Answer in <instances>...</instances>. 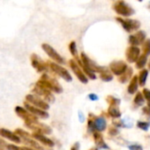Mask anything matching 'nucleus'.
Masks as SVG:
<instances>
[{"instance_id":"obj_7","label":"nucleus","mask_w":150,"mask_h":150,"mask_svg":"<svg viewBox=\"0 0 150 150\" xmlns=\"http://www.w3.org/2000/svg\"><path fill=\"white\" fill-rule=\"evenodd\" d=\"M69 63L70 69H72V71H73L74 74L76 75V76L78 78V80H79L81 83H87L88 81H89V79H88V77L86 76V75L83 73L82 68L79 66V64L76 62V61L75 59H71V60H69Z\"/></svg>"},{"instance_id":"obj_18","label":"nucleus","mask_w":150,"mask_h":150,"mask_svg":"<svg viewBox=\"0 0 150 150\" xmlns=\"http://www.w3.org/2000/svg\"><path fill=\"white\" fill-rule=\"evenodd\" d=\"M33 136H34L35 139H37L39 142H40L44 145H47V146H49V147H53L54 145V143L50 139H48L47 137L44 136L41 134H34Z\"/></svg>"},{"instance_id":"obj_2","label":"nucleus","mask_w":150,"mask_h":150,"mask_svg":"<svg viewBox=\"0 0 150 150\" xmlns=\"http://www.w3.org/2000/svg\"><path fill=\"white\" fill-rule=\"evenodd\" d=\"M37 85L43 87L47 90H49L50 91H54L56 93H61L62 91V86L58 83V82L54 79L50 78L47 75L44 74L42 75L40 81L37 82Z\"/></svg>"},{"instance_id":"obj_6","label":"nucleus","mask_w":150,"mask_h":150,"mask_svg":"<svg viewBox=\"0 0 150 150\" xmlns=\"http://www.w3.org/2000/svg\"><path fill=\"white\" fill-rule=\"evenodd\" d=\"M128 68L127 63L125 61L120 60V61H113L110 63L109 65V69L111 70V72L115 75L120 76V75H122Z\"/></svg>"},{"instance_id":"obj_39","label":"nucleus","mask_w":150,"mask_h":150,"mask_svg":"<svg viewBox=\"0 0 150 150\" xmlns=\"http://www.w3.org/2000/svg\"><path fill=\"white\" fill-rule=\"evenodd\" d=\"M148 67H149V69H150V60L149 62H148Z\"/></svg>"},{"instance_id":"obj_28","label":"nucleus","mask_w":150,"mask_h":150,"mask_svg":"<svg viewBox=\"0 0 150 150\" xmlns=\"http://www.w3.org/2000/svg\"><path fill=\"white\" fill-rule=\"evenodd\" d=\"M107 101L108 103L110 104V105H116V106H119V105L120 104V100L112 97V96H109L107 97Z\"/></svg>"},{"instance_id":"obj_40","label":"nucleus","mask_w":150,"mask_h":150,"mask_svg":"<svg viewBox=\"0 0 150 150\" xmlns=\"http://www.w3.org/2000/svg\"><path fill=\"white\" fill-rule=\"evenodd\" d=\"M139 1H140V2H142V0H139Z\"/></svg>"},{"instance_id":"obj_5","label":"nucleus","mask_w":150,"mask_h":150,"mask_svg":"<svg viewBox=\"0 0 150 150\" xmlns=\"http://www.w3.org/2000/svg\"><path fill=\"white\" fill-rule=\"evenodd\" d=\"M41 47L43 49V51L53 60L54 61V62L58 63V64H65V60L62 56H61L57 52L56 50L52 47L50 46L49 44L47 43H43L41 45Z\"/></svg>"},{"instance_id":"obj_26","label":"nucleus","mask_w":150,"mask_h":150,"mask_svg":"<svg viewBox=\"0 0 150 150\" xmlns=\"http://www.w3.org/2000/svg\"><path fill=\"white\" fill-rule=\"evenodd\" d=\"M121 123H122V127H127V128L133 127V126H134V121L129 117H126L125 119H123L121 120Z\"/></svg>"},{"instance_id":"obj_8","label":"nucleus","mask_w":150,"mask_h":150,"mask_svg":"<svg viewBox=\"0 0 150 150\" xmlns=\"http://www.w3.org/2000/svg\"><path fill=\"white\" fill-rule=\"evenodd\" d=\"M141 55V48L136 46H129L126 50V58L127 62L135 63Z\"/></svg>"},{"instance_id":"obj_27","label":"nucleus","mask_w":150,"mask_h":150,"mask_svg":"<svg viewBox=\"0 0 150 150\" xmlns=\"http://www.w3.org/2000/svg\"><path fill=\"white\" fill-rule=\"evenodd\" d=\"M128 43L130 44V46H136V47H139L140 46V43L137 40V38L135 37L134 34H131L129 35L128 37Z\"/></svg>"},{"instance_id":"obj_36","label":"nucleus","mask_w":150,"mask_h":150,"mask_svg":"<svg viewBox=\"0 0 150 150\" xmlns=\"http://www.w3.org/2000/svg\"><path fill=\"white\" fill-rule=\"evenodd\" d=\"M78 119H79V121H80L81 123H83L84 120H85V117H84L83 113L81 111L78 112Z\"/></svg>"},{"instance_id":"obj_34","label":"nucleus","mask_w":150,"mask_h":150,"mask_svg":"<svg viewBox=\"0 0 150 150\" xmlns=\"http://www.w3.org/2000/svg\"><path fill=\"white\" fill-rule=\"evenodd\" d=\"M119 130L117 129V128H113V127H112V128H110V130H109V134H111V135H112V136H116L117 134H119Z\"/></svg>"},{"instance_id":"obj_35","label":"nucleus","mask_w":150,"mask_h":150,"mask_svg":"<svg viewBox=\"0 0 150 150\" xmlns=\"http://www.w3.org/2000/svg\"><path fill=\"white\" fill-rule=\"evenodd\" d=\"M88 98H89L91 101H97V100H98V95H96V94H94V93H91V94H89Z\"/></svg>"},{"instance_id":"obj_30","label":"nucleus","mask_w":150,"mask_h":150,"mask_svg":"<svg viewBox=\"0 0 150 150\" xmlns=\"http://www.w3.org/2000/svg\"><path fill=\"white\" fill-rule=\"evenodd\" d=\"M6 148L9 150H33L28 149V148H19V147L14 146V145H7Z\"/></svg>"},{"instance_id":"obj_3","label":"nucleus","mask_w":150,"mask_h":150,"mask_svg":"<svg viewBox=\"0 0 150 150\" xmlns=\"http://www.w3.org/2000/svg\"><path fill=\"white\" fill-rule=\"evenodd\" d=\"M116 20L122 25L123 29L127 33H132L134 31H138L141 28V22L136 19L123 18L122 17H117Z\"/></svg>"},{"instance_id":"obj_25","label":"nucleus","mask_w":150,"mask_h":150,"mask_svg":"<svg viewBox=\"0 0 150 150\" xmlns=\"http://www.w3.org/2000/svg\"><path fill=\"white\" fill-rule=\"evenodd\" d=\"M69 50L70 52V54L74 56V57H77V47H76V41H71L69 45Z\"/></svg>"},{"instance_id":"obj_4","label":"nucleus","mask_w":150,"mask_h":150,"mask_svg":"<svg viewBox=\"0 0 150 150\" xmlns=\"http://www.w3.org/2000/svg\"><path fill=\"white\" fill-rule=\"evenodd\" d=\"M48 67L51 69V70L55 73L56 75H58L59 76H61L62 78H63L66 82H71L72 81V76L70 75V73L62 66H61V64H58L56 62H47Z\"/></svg>"},{"instance_id":"obj_1","label":"nucleus","mask_w":150,"mask_h":150,"mask_svg":"<svg viewBox=\"0 0 150 150\" xmlns=\"http://www.w3.org/2000/svg\"><path fill=\"white\" fill-rule=\"evenodd\" d=\"M112 9L119 16L125 18L130 17L135 13V10L124 0H117L114 2L112 4Z\"/></svg>"},{"instance_id":"obj_10","label":"nucleus","mask_w":150,"mask_h":150,"mask_svg":"<svg viewBox=\"0 0 150 150\" xmlns=\"http://www.w3.org/2000/svg\"><path fill=\"white\" fill-rule=\"evenodd\" d=\"M31 63H32V66L37 69L38 72H44L46 70L48 69V64L47 63H45L41 58L38 55V54H33L31 55Z\"/></svg>"},{"instance_id":"obj_9","label":"nucleus","mask_w":150,"mask_h":150,"mask_svg":"<svg viewBox=\"0 0 150 150\" xmlns=\"http://www.w3.org/2000/svg\"><path fill=\"white\" fill-rule=\"evenodd\" d=\"M26 100L28 101L29 104H32L33 106L37 107V108H40L41 110H47L49 108V105L47 104V102H45L44 100H42L39 96L37 95H33V94H30V95H27L25 97Z\"/></svg>"},{"instance_id":"obj_33","label":"nucleus","mask_w":150,"mask_h":150,"mask_svg":"<svg viewBox=\"0 0 150 150\" xmlns=\"http://www.w3.org/2000/svg\"><path fill=\"white\" fill-rule=\"evenodd\" d=\"M128 149H129V150H143V148L138 144L130 145V146H128Z\"/></svg>"},{"instance_id":"obj_17","label":"nucleus","mask_w":150,"mask_h":150,"mask_svg":"<svg viewBox=\"0 0 150 150\" xmlns=\"http://www.w3.org/2000/svg\"><path fill=\"white\" fill-rule=\"evenodd\" d=\"M148 76H149V70L146 69L145 68L142 69L140 71L139 76H138V80H139V85H140V86L143 87V86L146 84Z\"/></svg>"},{"instance_id":"obj_12","label":"nucleus","mask_w":150,"mask_h":150,"mask_svg":"<svg viewBox=\"0 0 150 150\" xmlns=\"http://www.w3.org/2000/svg\"><path fill=\"white\" fill-rule=\"evenodd\" d=\"M0 135L2 137H4L15 143H19L20 142V137L16 135L14 133L9 131V130H6V129H0Z\"/></svg>"},{"instance_id":"obj_22","label":"nucleus","mask_w":150,"mask_h":150,"mask_svg":"<svg viewBox=\"0 0 150 150\" xmlns=\"http://www.w3.org/2000/svg\"><path fill=\"white\" fill-rule=\"evenodd\" d=\"M142 54L149 56L150 55V39H146L145 41L142 44Z\"/></svg>"},{"instance_id":"obj_16","label":"nucleus","mask_w":150,"mask_h":150,"mask_svg":"<svg viewBox=\"0 0 150 150\" xmlns=\"http://www.w3.org/2000/svg\"><path fill=\"white\" fill-rule=\"evenodd\" d=\"M94 140H95V142L97 144V146L100 149H108L109 147L106 145V143L104 142L103 140V136L98 133V132H95L94 133Z\"/></svg>"},{"instance_id":"obj_11","label":"nucleus","mask_w":150,"mask_h":150,"mask_svg":"<svg viewBox=\"0 0 150 150\" xmlns=\"http://www.w3.org/2000/svg\"><path fill=\"white\" fill-rule=\"evenodd\" d=\"M25 106L26 108L27 111H29L30 112H32L34 116H38V117H41V118H47L48 114L46 111L44 110H41L40 108H37L33 105H31V104H27V103H25Z\"/></svg>"},{"instance_id":"obj_21","label":"nucleus","mask_w":150,"mask_h":150,"mask_svg":"<svg viewBox=\"0 0 150 150\" xmlns=\"http://www.w3.org/2000/svg\"><path fill=\"white\" fill-rule=\"evenodd\" d=\"M108 113L112 118H120L121 116V112H120L119 107L116 105H110V107L108 109Z\"/></svg>"},{"instance_id":"obj_19","label":"nucleus","mask_w":150,"mask_h":150,"mask_svg":"<svg viewBox=\"0 0 150 150\" xmlns=\"http://www.w3.org/2000/svg\"><path fill=\"white\" fill-rule=\"evenodd\" d=\"M148 64V56L145 54H141L138 60L135 62V68L138 69H142Z\"/></svg>"},{"instance_id":"obj_13","label":"nucleus","mask_w":150,"mask_h":150,"mask_svg":"<svg viewBox=\"0 0 150 150\" xmlns=\"http://www.w3.org/2000/svg\"><path fill=\"white\" fill-rule=\"evenodd\" d=\"M138 87H139V80H138V76H134L129 83V85L127 87V92L129 94H135L138 91Z\"/></svg>"},{"instance_id":"obj_31","label":"nucleus","mask_w":150,"mask_h":150,"mask_svg":"<svg viewBox=\"0 0 150 150\" xmlns=\"http://www.w3.org/2000/svg\"><path fill=\"white\" fill-rule=\"evenodd\" d=\"M142 95H143V97H144L145 99H147L149 102H150V91L149 89L144 88L142 90Z\"/></svg>"},{"instance_id":"obj_20","label":"nucleus","mask_w":150,"mask_h":150,"mask_svg":"<svg viewBox=\"0 0 150 150\" xmlns=\"http://www.w3.org/2000/svg\"><path fill=\"white\" fill-rule=\"evenodd\" d=\"M100 74V79L104 82H111L113 79V74L111 72V70L106 68L105 70H103Z\"/></svg>"},{"instance_id":"obj_29","label":"nucleus","mask_w":150,"mask_h":150,"mask_svg":"<svg viewBox=\"0 0 150 150\" xmlns=\"http://www.w3.org/2000/svg\"><path fill=\"white\" fill-rule=\"evenodd\" d=\"M137 127L144 131H148L150 127L149 122H143V121H138L137 122Z\"/></svg>"},{"instance_id":"obj_23","label":"nucleus","mask_w":150,"mask_h":150,"mask_svg":"<svg viewBox=\"0 0 150 150\" xmlns=\"http://www.w3.org/2000/svg\"><path fill=\"white\" fill-rule=\"evenodd\" d=\"M145 103L144 97L142 92H137V94L134 97V104L137 106H142Z\"/></svg>"},{"instance_id":"obj_15","label":"nucleus","mask_w":150,"mask_h":150,"mask_svg":"<svg viewBox=\"0 0 150 150\" xmlns=\"http://www.w3.org/2000/svg\"><path fill=\"white\" fill-rule=\"evenodd\" d=\"M94 124H95L96 130L98 131V132H103L106 128V120H105L104 117L96 118L95 120H94Z\"/></svg>"},{"instance_id":"obj_38","label":"nucleus","mask_w":150,"mask_h":150,"mask_svg":"<svg viewBox=\"0 0 150 150\" xmlns=\"http://www.w3.org/2000/svg\"><path fill=\"white\" fill-rule=\"evenodd\" d=\"M4 147H7V145H6V143H5L4 142H3V141L0 139V149H3Z\"/></svg>"},{"instance_id":"obj_32","label":"nucleus","mask_w":150,"mask_h":150,"mask_svg":"<svg viewBox=\"0 0 150 150\" xmlns=\"http://www.w3.org/2000/svg\"><path fill=\"white\" fill-rule=\"evenodd\" d=\"M88 128H89V130L91 132H94L96 130L95 124H94V120H89V122H88Z\"/></svg>"},{"instance_id":"obj_14","label":"nucleus","mask_w":150,"mask_h":150,"mask_svg":"<svg viewBox=\"0 0 150 150\" xmlns=\"http://www.w3.org/2000/svg\"><path fill=\"white\" fill-rule=\"evenodd\" d=\"M133 74H134L133 69H132L131 67H128L127 69L122 75H120V76H119L118 80H119V82L121 83H126L127 82H128V81L132 78Z\"/></svg>"},{"instance_id":"obj_37","label":"nucleus","mask_w":150,"mask_h":150,"mask_svg":"<svg viewBox=\"0 0 150 150\" xmlns=\"http://www.w3.org/2000/svg\"><path fill=\"white\" fill-rule=\"evenodd\" d=\"M143 112L147 115V116H149L150 117V108L148 106V107H144L143 108Z\"/></svg>"},{"instance_id":"obj_24","label":"nucleus","mask_w":150,"mask_h":150,"mask_svg":"<svg viewBox=\"0 0 150 150\" xmlns=\"http://www.w3.org/2000/svg\"><path fill=\"white\" fill-rule=\"evenodd\" d=\"M134 35L137 38L140 45H142L145 41V40H146V33L144 31H142V30H138L137 33H134Z\"/></svg>"},{"instance_id":"obj_41","label":"nucleus","mask_w":150,"mask_h":150,"mask_svg":"<svg viewBox=\"0 0 150 150\" xmlns=\"http://www.w3.org/2000/svg\"><path fill=\"white\" fill-rule=\"evenodd\" d=\"M149 4H150V3H149Z\"/></svg>"}]
</instances>
